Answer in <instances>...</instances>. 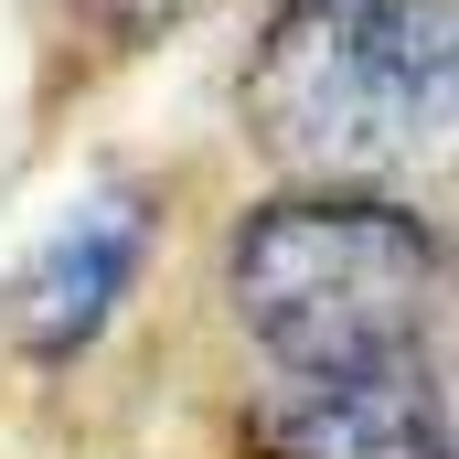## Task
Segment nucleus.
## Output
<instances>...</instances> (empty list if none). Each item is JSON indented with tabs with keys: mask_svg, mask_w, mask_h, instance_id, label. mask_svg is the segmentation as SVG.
Listing matches in <instances>:
<instances>
[{
	"mask_svg": "<svg viewBox=\"0 0 459 459\" xmlns=\"http://www.w3.org/2000/svg\"><path fill=\"white\" fill-rule=\"evenodd\" d=\"M150 235H160L150 193H97L75 225L22 267V289L0 299V332L32 352V363H75V352L117 321V299H128V278H139Z\"/></svg>",
	"mask_w": 459,
	"mask_h": 459,
	"instance_id": "4",
	"label": "nucleus"
},
{
	"mask_svg": "<svg viewBox=\"0 0 459 459\" xmlns=\"http://www.w3.org/2000/svg\"><path fill=\"white\" fill-rule=\"evenodd\" d=\"M256 459H449V385L438 352L352 363V374H289L267 406Z\"/></svg>",
	"mask_w": 459,
	"mask_h": 459,
	"instance_id": "3",
	"label": "nucleus"
},
{
	"mask_svg": "<svg viewBox=\"0 0 459 459\" xmlns=\"http://www.w3.org/2000/svg\"><path fill=\"white\" fill-rule=\"evenodd\" d=\"M225 299L278 374H352L438 352L449 235L385 182H289L225 246Z\"/></svg>",
	"mask_w": 459,
	"mask_h": 459,
	"instance_id": "2",
	"label": "nucleus"
},
{
	"mask_svg": "<svg viewBox=\"0 0 459 459\" xmlns=\"http://www.w3.org/2000/svg\"><path fill=\"white\" fill-rule=\"evenodd\" d=\"M65 11V32H75V65H128V54H150V43H171L204 0H54Z\"/></svg>",
	"mask_w": 459,
	"mask_h": 459,
	"instance_id": "5",
	"label": "nucleus"
},
{
	"mask_svg": "<svg viewBox=\"0 0 459 459\" xmlns=\"http://www.w3.org/2000/svg\"><path fill=\"white\" fill-rule=\"evenodd\" d=\"M246 139L289 182H406L449 160L459 0H278L246 86Z\"/></svg>",
	"mask_w": 459,
	"mask_h": 459,
	"instance_id": "1",
	"label": "nucleus"
}]
</instances>
